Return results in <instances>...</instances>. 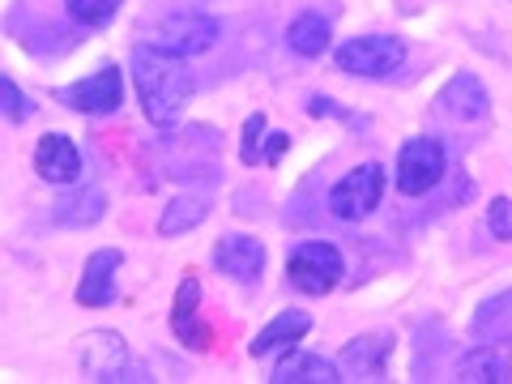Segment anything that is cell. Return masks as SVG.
<instances>
[{
	"mask_svg": "<svg viewBox=\"0 0 512 384\" xmlns=\"http://www.w3.org/2000/svg\"><path fill=\"white\" fill-rule=\"evenodd\" d=\"M389 355H393V333H359L342 346V372L350 380H384L389 372Z\"/></svg>",
	"mask_w": 512,
	"mask_h": 384,
	"instance_id": "8fae6325",
	"label": "cell"
},
{
	"mask_svg": "<svg viewBox=\"0 0 512 384\" xmlns=\"http://www.w3.org/2000/svg\"><path fill=\"white\" fill-rule=\"evenodd\" d=\"M312 333V316L308 312H299V308H286V312H278L269 325L256 333L252 338V359H265V355H274V350H286L291 342H303Z\"/></svg>",
	"mask_w": 512,
	"mask_h": 384,
	"instance_id": "2e32d148",
	"label": "cell"
},
{
	"mask_svg": "<svg viewBox=\"0 0 512 384\" xmlns=\"http://www.w3.org/2000/svg\"><path fill=\"white\" fill-rule=\"evenodd\" d=\"M214 269L222 278H231V282L256 286V282H261V274H265V244L256 235L227 231L214 244Z\"/></svg>",
	"mask_w": 512,
	"mask_h": 384,
	"instance_id": "9c48e42d",
	"label": "cell"
},
{
	"mask_svg": "<svg viewBox=\"0 0 512 384\" xmlns=\"http://www.w3.org/2000/svg\"><path fill=\"white\" fill-rule=\"evenodd\" d=\"M261 133H265V116H248L244 141H239V158H244V163H261V154H256V141H261Z\"/></svg>",
	"mask_w": 512,
	"mask_h": 384,
	"instance_id": "d4e9b609",
	"label": "cell"
},
{
	"mask_svg": "<svg viewBox=\"0 0 512 384\" xmlns=\"http://www.w3.org/2000/svg\"><path fill=\"white\" fill-rule=\"evenodd\" d=\"M329 22L320 18V13H299V18L286 26V47H291L295 56H303V60H316L320 52L329 47Z\"/></svg>",
	"mask_w": 512,
	"mask_h": 384,
	"instance_id": "44dd1931",
	"label": "cell"
},
{
	"mask_svg": "<svg viewBox=\"0 0 512 384\" xmlns=\"http://www.w3.org/2000/svg\"><path fill=\"white\" fill-rule=\"evenodd\" d=\"M436 111L444 120H457V124H478V120H487V111H491V99H487V86L478 82V77L470 69H461L453 82H448L440 90V99H436Z\"/></svg>",
	"mask_w": 512,
	"mask_h": 384,
	"instance_id": "30bf717a",
	"label": "cell"
},
{
	"mask_svg": "<svg viewBox=\"0 0 512 384\" xmlns=\"http://www.w3.org/2000/svg\"><path fill=\"white\" fill-rule=\"evenodd\" d=\"M487 227H491L495 239H512V201H508V197H495V201H491Z\"/></svg>",
	"mask_w": 512,
	"mask_h": 384,
	"instance_id": "cb8c5ba5",
	"label": "cell"
},
{
	"mask_svg": "<svg viewBox=\"0 0 512 384\" xmlns=\"http://www.w3.org/2000/svg\"><path fill=\"white\" fill-rule=\"evenodd\" d=\"M133 82H137V103L154 128H171L180 120L184 103L192 99V90H197V77H192L188 60L171 56L154 43L133 47Z\"/></svg>",
	"mask_w": 512,
	"mask_h": 384,
	"instance_id": "6da1fadb",
	"label": "cell"
},
{
	"mask_svg": "<svg viewBox=\"0 0 512 384\" xmlns=\"http://www.w3.org/2000/svg\"><path fill=\"white\" fill-rule=\"evenodd\" d=\"M56 99H60L64 107L82 111V116H111V111H116V107L124 103L120 69H116L111 60H103L90 77H82V82H73V86L56 90Z\"/></svg>",
	"mask_w": 512,
	"mask_h": 384,
	"instance_id": "ba28073f",
	"label": "cell"
},
{
	"mask_svg": "<svg viewBox=\"0 0 512 384\" xmlns=\"http://www.w3.org/2000/svg\"><path fill=\"white\" fill-rule=\"evenodd\" d=\"M107 214V192L103 188H73L60 201H52L56 227H94Z\"/></svg>",
	"mask_w": 512,
	"mask_h": 384,
	"instance_id": "d6986e66",
	"label": "cell"
},
{
	"mask_svg": "<svg viewBox=\"0 0 512 384\" xmlns=\"http://www.w3.org/2000/svg\"><path fill=\"white\" fill-rule=\"evenodd\" d=\"M474 338L487 346H512V291L491 295L474 312Z\"/></svg>",
	"mask_w": 512,
	"mask_h": 384,
	"instance_id": "ffe728a7",
	"label": "cell"
},
{
	"mask_svg": "<svg viewBox=\"0 0 512 384\" xmlns=\"http://www.w3.org/2000/svg\"><path fill=\"white\" fill-rule=\"evenodd\" d=\"M0 94H5V116H9L13 124H22V120L35 116V103H30L26 94L18 90V82H13V77H5V82H0Z\"/></svg>",
	"mask_w": 512,
	"mask_h": 384,
	"instance_id": "603a6c76",
	"label": "cell"
},
{
	"mask_svg": "<svg viewBox=\"0 0 512 384\" xmlns=\"http://www.w3.org/2000/svg\"><path fill=\"white\" fill-rule=\"evenodd\" d=\"M35 171L43 184H77L82 180V150L64 133H43L35 146Z\"/></svg>",
	"mask_w": 512,
	"mask_h": 384,
	"instance_id": "4fadbf2b",
	"label": "cell"
},
{
	"mask_svg": "<svg viewBox=\"0 0 512 384\" xmlns=\"http://www.w3.org/2000/svg\"><path fill=\"white\" fill-rule=\"evenodd\" d=\"M346 274V256L342 248L325 244V239H308V244H295L286 256V282L303 295H329L333 286Z\"/></svg>",
	"mask_w": 512,
	"mask_h": 384,
	"instance_id": "7a4b0ae2",
	"label": "cell"
},
{
	"mask_svg": "<svg viewBox=\"0 0 512 384\" xmlns=\"http://www.w3.org/2000/svg\"><path fill=\"white\" fill-rule=\"evenodd\" d=\"M214 201L205 188H192V192H180L171 197V205L158 214V235H184V231H197L205 218H210Z\"/></svg>",
	"mask_w": 512,
	"mask_h": 384,
	"instance_id": "ac0fdd59",
	"label": "cell"
},
{
	"mask_svg": "<svg viewBox=\"0 0 512 384\" xmlns=\"http://www.w3.org/2000/svg\"><path fill=\"white\" fill-rule=\"evenodd\" d=\"M453 380H466V384H508L512 380V355H508L504 346L478 342L470 355L457 359Z\"/></svg>",
	"mask_w": 512,
	"mask_h": 384,
	"instance_id": "9a60e30c",
	"label": "cell"
},
{
	"mask_svg": "<svg viewBox=\"0 0 512 384\" xmlns=\"http://www.w3.org/2000/svg\"><path fill=\"white\" fill-rule=\"evenodd\" d=\"M402 60H406V43L397 35H359L333 52V64L350 77H393L402 69Z\"/></svg>",
	"mask_w": 512,
	"mask_h": 384,
	"instance_id": "277c9868",
	"label": "cell"
},
{
	"mask_svg": "<svg viewBox=\"0 0 512 384\" xmlns=\"http://www.w3.org/2000/svg\"><path fill=\"white\" fill-rule=\"evenodd\" d=\"M77 363H82V372L90 380H150L141 376V367L133 363V355H128V342L120 338L116 329H94L82 338V346H77Z\"/></svg>",
	"mask_w": 512,
	"mask_h": 384,
	"instance_id": "5b68a950",
	"label": "cell"
},
{
	"mask_svg": "<svg viewBox=\"0 0 512 384\" xmlns=\"http://www.w3.org/2000/svg\"><path fill=\"white\" fill-rule=\"evenodd\" d=\"M64 9H69V18L73 22H82V26H107L111 18L120 13V0H64Z\"/></svg>",
	"mask_w": 512,
	"mask_h": 384,
	"instance_id": "7402d4cb",
	"label": "cell"
},
{
	"mask_svg": "<svg viewBox=\"0 0 512 384\" xmlns=\"http://www.w3.org/2000/svg\"><path fill=\"white\" fill-rule=\"evenodd\" d=\"M197 308H201V278L197 274H184L180 291H175L171 303V333L175 342H184L188 350H210V325H197Z\"/></svg>",
	"mask_w": 512,
	"mask_h": 384,
	"instance_id": "5bb4252c",
	"label": "cell"
},
{
	"mask_svg": "<svg viewBox=\"0 0 512 384\" xmlns=\"http://www.w3.org/2000/svg\"><path fill=\"white\" fill-rule=\"evenodd\" d=\"M124 265V252L120 248H99L90 252V261L82 269V282H77V308H107L116 299V274Z\"/></svg>",
	"mask_w": 512,
	"mask_h": 384,
	"instance_id": "7c38bea8",
	"label": "cell"
},
{
	"mask_svg": "<svg viewBox=\"0 0 512 384\" xmlns=\"http://www.w3.org/2000/svg\"><path fill=\"white\" fill-rule=\"evenodd\" d=\"M380 197H384V167L359 163L329 188V214L338 222H363L367 214H376Z\"/></svg>",
	"mask_w": 512,
	"mask_h": 384,
	"instance_id": "8992f818",
	"label": "cell"
},
{
	"mask_svg": "<svg viewBox=\"0 0 512 384\" xmlns=\"http://www.w3.org/2000/svg\"><path fill=\"white\" fill-rule=\"evenodd\" d=\"M154 47H163V52L171 56H201L210 52V47L218 43V22L210 18V13H167V18H158L150 26V39Z\"/></svg>",
	"mask_w": 512,
	"mask_h": 384,
	"instance_id": "52a82bcc",
	"label": "cell"
},
{
	"mask_svg": "<svg viewBox=\"0 0 512 384\" xmlns=\"http://www.w3.org/2000/svg\"><path fill=\"white\" fill-rule=\"evenodd\" d=\"M286 146H291V137H286V133H269V146H265V163H278V158L286 154Z\"/></svg>",
	"mask_w": 512,
	"mask_h": 384,
	"instance_id": "484cf974",
	"label": "cell"
},
{
	"mask_svg": "<svg viewBox=\"0 0 512 384\" xmlns=\"http://www.w3.org/2000/svg\"><path fill=\"white\" fill-rule=\"evenodd\" d=\"M269 380H274V384H338L342 367H333L329 359L312 355V350H291L286 359L274 363Z\"/></svg>",
	"mask_w": 512,
	"mask_h": 384,
	"instance_id": "e0dca14e",
	"label": "cell"
},
{
	"mask_svg": "<svg viewBox=\"0 0 512 384\" xmlns=\"http://www.w3.org/2000/svg\"><path fill=\"white\" fill-rule=\"evenodd\" d=\"M448 175V150L440 137H410L397 150V192L402 197H427Z\"/></svg>",
	"mask_w": 512,
	"mask_h": 384,
	"instance_id": "3957f363",
	"label": "cell"
}]
</instances>
